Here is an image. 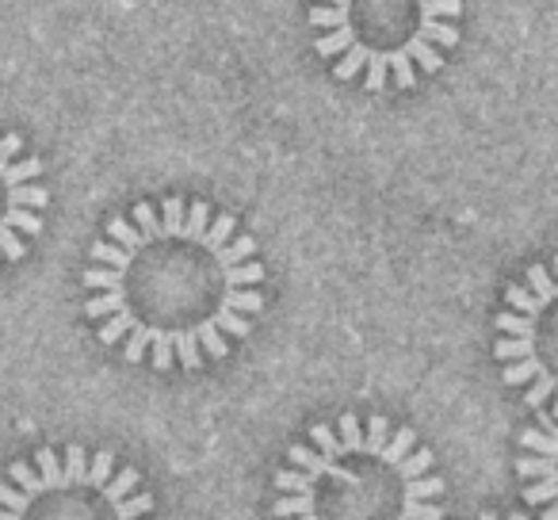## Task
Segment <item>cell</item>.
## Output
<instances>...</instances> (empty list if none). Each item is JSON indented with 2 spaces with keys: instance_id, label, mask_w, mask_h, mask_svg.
<instances>
[{
  "instance_id": "6da1fadb",
  "label": "cell",
  "mask_w": 558,
  "mask_h": 520,
  "mask_svg": "<svg viewBox=\"0 0 558 520\" xmlns=\"http://www.w3.org/2000/svg\"><path fill=\"white\" fill-rule=\"evenodd\" d=\"M88 256L85 314L126 364L199 372L207 356L222 360L230 341L253 334V314L264 311L256 241L203 199L138 203L131 218H111Z\"/></svg>"
},
{
  "instance_id": "7a4b0ae2",
  "label": "cell",
  "mask_w": 558,
  "mask_h": 520,
  "mask_svg": "<svg viewBox=\"0 0 558 520\" xmlns=\"http://www.w3.org/2000/svg\"><path fill=\"white\" fill-rule=\"evenodd\" d=\"M314 444L288 451L291 467L276 474L283 501L276 517L299 520H440L433 497L444 479L433 474L436 456L417 448L410 425L390 433V421L372 413L367 421L344 413L337 428L314 425Z\"/></svg>"
},
{
  "instance_id": "3957f363",
  "label": "cell",
  "mask_w": 558,
  "mask_h": 520,
  "mask_svg": "<svg viewBox=\"0 0 558 520\" xmlns=\"http://www.w3.org/2000/svg\"><path fill=\"white\" fill-rule=\"evenodd\" d=\"M459 16L463 0H318L314 50L333 62L337 81L360 77L367 93L417 88L421 73H440L459 47Z\"/></svg>"
},
{
  "instance_id": "277c9868",
  "label": "cell",
  "mask_w": 558,
  "mask_h": 520,
  "mask_svg": "<svg viewBox=\"0 0 558 520\" xmlns=\"http://www.w3.org/2000/svg\"><path fill=\"white\" fill-rule=\"evenodd\" d=\"M154 509V494L138 489L134 467H116L111 451L81 444L58 456L39 448L32 463H12L0 482V520H138Z\"/></svg>"
},
{
  "instance_id": "5b68a950",
  "label": "cell",
  "mask_w": 558,
  "mask_h": 520,
  "mask_svg": "<svg viewBox=\"0 0 558 520\" xmlns=\"http://www.w3.org/2000/svg\"><path fill=\"white\" fill-rule=\"evenodd\" d=\"M509 311L497 314V364L505 387H524L532 410L558 421V256L550 268H527V288L505 291Z\"/></svg>"
},
{
  "instance_id": "8992f818",
  "label": "cell",
  "mask_w": 558,
  "mask_h": 520,
  "mask_svg": "<svg viewBox=\"0 0 558 520\" xmlns=\"http://www.w3.org/2000/svg\"><path fill=\"white\" fill-rule=\"evenodd\" d=\"M43 161L27 154L20 134H0V268L27 256L47 215Z\"/></svg>"
}]
</instances>
